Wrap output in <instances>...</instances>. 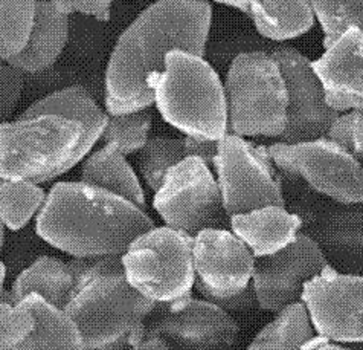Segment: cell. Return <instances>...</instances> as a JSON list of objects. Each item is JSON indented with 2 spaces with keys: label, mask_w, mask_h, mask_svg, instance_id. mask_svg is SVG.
<instances>
[{
  "label": "cell",
  "mask_w": 363,
  "mask_h": 350,
  "mask_svg": "<svg viewBox=\"0 0 363 350\" xmlns=\"http://www.w3.org/2000/svg\"><path fill=\"white\" fill-rule=\"evenodd\" d=\"M328 265L313 237L299 233L294 244L281 251L255 258L252 288L258 307L279 312L299 302L302 288Z\"/></svg>",
  "instance_id": "5bb4252c"
},
{
  "label": "cell",
  "mask_w": 363,
  "mask_h": 350,
  "mask_svg": "<svg viewBox=\"0 0 363 350\" xmlns=\"http://www.w3.org/2000/svg\"><path fill=\"white\" fill-rule=\"evenodd\" d=\"M25 87V75L17 69L0 67V126L9 123L20 103Z\"/></svg>",
  "instance_id": "d6a6232c"
},
{
  "label": "cell",
  "mask_w": 363,
  "mask_h": 350,
  "mask_svg": "<svg viewBox=\"0 0 363 350\" xmlns=\"http://www.w3.org/2000/svg\"><path fill=\"white\" fill-rule=\"evenodd\" d=\"M311 71L325 95L327 106L337 114L363 109V31L350 29L319 58Z\"/></svg>",
  "instance_id": "2e32d148"
},
{
  "label": "cell",
  "mask_w": 363,
  "mask_h": 350,
  "mask_svg": "<svg viewBox=\"0 0 363 350\" xmlns=\"http://www.w3.org/2000/svg\"><path fill=\"white\" fill-rule=\"evenodd\" d=\"M144 335L159 339L168 350H232L240 327L216 305L186 295L156 305L145 322Z\"/></svg>",
  "instance_id": "8fae6325"
},
{
  "label": "cell",
  "mask_w": 363,
  "mask_h": 350,
  "mask_svg": "<svg viewBox=\"0 0 363 350\" xmlns=\"http://www.w3.org/2000/svg\"><path fill=\"white\" fill-rule=\"evenodd\" d=\"M155 226L147 212L83 182H57L35 219L37 236L74 258L123 256Z\"/></svg>",
  "instance_id": "7a4b0ae2"
},
{
  "label": "cell",
  "mask_w": 363,
  "mask_h": 350,
  "mask_svg": "<svg viewBox=\"0 0 363 350\" xmlns=\"http://www.w3.org/2000/svg\"><path fill=\"white\" fill-rule=\"evenodd\" d=\"M184 148L186 158L199 159L200 163H203L211 168L214 164V159L217 155L218 141H208V139H199V138H189L184 136Z\"/></svg>",
  "instance_id": "d590c367"
},
{
  "label": "cell",
  "mask_w": 363,
  "mask_h": 350,
  "mask_svg": "<svg viewBox=\"0 0 363 350\" xmlns=\"http://www.w3.org/2000/svg\"><path fill=\"white\" fill-rule=\"evenodd\" d=\"M0 305L16 306L14 305V300H13V295H11V291H9V289H5V288L0 289Z\"/></svg>",
  "instance_id": "f35d334b"
},
{
  "label": "cell",
  "mask_w": 363,
  "mask_h": 350,
  "mask_svg": "<svg viewBox=\"0 0 363 350\" xmlns=\"http://www.w3.org/2000/svg\"><path fill=\"white\" fill-rule=\"evenodd\" d=\"M225 6L240 9L254 22L257 31L274 42H286L308 33L315 26V16L310 2H255V0H237L220 2Z\"/></svg>",
  "instance_id": "d6986e66"
},
{
  "label": "cell",
  "mask_w": 363,
  "mask_h": 350,
  "mask_svg": "<svg viewBox=\"0 0 363 350\" xmlns=\"http://www.w3.org/2000/svg\"><path fill=\"white\" fill-rule=\"evenodd\" d=\"M304 305L315 334L328 343H362L363 278L327 265L302 288Z\"/></svg>",
  "instance_id": "7c38bea8"
},
{
  "label": "cell",
  "mask_w": 363,
  "mask_h": 350,
  "mask_svg": "<svg viewBox=\"0 0 363 350\" xmlns=\"http://www.w3.org/2000/svg\"><path fill=\"white\" fill-rule=\"evenodd\" d=\"M2 65H4V63H2V62H0V67H2Z\"/></svg>",
  "instance_id": "7bdbcfd3"
},
{
  "label": "cell",
  "mask_w": 363,
  "mask_h": 350,
  "mask_svg": "<svg viewBox=\"0 0 363 350\" xmlns=\"http://www.w3.org/2000/svg\"><path fill=\"white\" fill-rule=\"evenodd\" d=\"M151 126H153V115L150 109L124 115H108L99 143L115 147L124 156L133 155L148 141Z\"/></svg>",
  "instance_id": "4316f807"
},
{
  "label": "cell",
  "mask_w": 363,
  "mask_h": 350,
  "mask_svg": "<svg viewBox=\"0 0 363 350\" xmlns=\"http://www.w3.org/2000/svg\"><path fill=\"white\" fill-rule=\"evenodd\" d=\"M278 172L291 179H302L319 195L344 205L363 201V170L359 159L327 138L315 141L267 147Z\"/></svg>",
  "instance_id": "30bf717a"
},
{
  "label": "cell",
  "mask_w": 363,
  "mask_h": 350,
  "mask_svg": "<svg viewBox=\"0 0 363 350\" xmlns=\"http://www.w3.org/2000/svg\"><path fill=\"white\" fill-rule=\"evenodd\" d=\"M5 278H6V268L2 260H0V289H2L5 285Z\"/></svg>",
  "instance_id": "60d3db41"
},
{
  "label": "cell",
  "mask_w": 363,
  "mask_h": 350,
  "mask_svg": "<svg viewBox=\"0 0 363 350\" xmlns=\"http://www.w3.org/2000/svg\"><path fill=\"white\" fill-rule=\"evenodd\" d=\"M31 314L34 324L13 350H86L75 323L65 311L46 303L38 295H29L18 303Z\"/></svg>",
  "instance_id": "7402d4cb"
},
{
  "label": "cell",
  "mask_w": 363,
  "mask_h": 350,
  "mask_svg": "<svg viewBox=\"0 0 363 350\" xmlns=\"http://www.w3.org/2000/svg\"><path fill=\"white\" fill-rule=\"evenodd\" d=\"M254 266L255 257L229 229H203L193 237L194 288L206 302L243 292Z\"/></svg>",
  "instance_id": "9a60e30c"
},
{
  "label": "cell",
  "mask_w": 363,
  "mask_h": 350,
  "mask_svg": "<svg viewBox=\"0 0 363 350\" xmlns=\"http://www.w3.org/2000/svg\"><path fill=\"white\" fill-rule=\"evenodd\" d=\"M315 20L324 33V49L335 45L350 29H362V0H335V2H310Z\"/></svg>",
  "instance_id": "f1b7e54d"
},
{
  "label": "cell",
  "mask_w": 363,
  "mask_h": 350,
  "mask_svg": "<svg viewBox=\"0 0 363 350\" xmlns=\"http://www.w3.org/2000/svg\"><path fill=\"white\" fill-rule=\"evenodd\" d=\"M35 2H0V62L17 57L33 31Z\"/></svg>",
  "instance_id": "83f0119b"
},
{
  "label": "cell",
  "mask_w": 363,
  "mask_h": 350,
  "mask_svg": "<svg viewBox=\"0 0 363 350\" xmlns=\"http://www.w3.org/2000/svg\"><path fill=\"white\" fill-rule=\"evenodd\" d=\"M301 228V216L277 205L229 217V231L247 246L255 258L272 256L294 244Z\"/></svg>",
  "instance_id": "e0dca14e"
},
{
  "label": "cell",
  "mask_w": 363,
  "mask_h": 350,
  "mask_svg": "<svg viewBox=\"0 0 363 350\" xmlns=\"http://www.w3.org/2000/svg\"><path fill=\"white\" fill-rule=\"evenodd\" d=\"M213 5L205 0H160L148 5L125 31L108 58L104 78L107 115L144 111L155 104V78L173 51L205 57Z\"/></svg>",
  "instance_id": "6da1fadb"
},
{
  "label": "cell",
  "mask_w": 363,
  "mask_h": 350,
  "mask_svg": "<svg viewBox=\"0 0 363 350\" xmlns=\"http://www.w3.org/2000/svg\"><path fill=\"white\" fill-rule=\"evenodd\" d=\"M184 139L150 136L135 156V165L151 192H157L171 168L184 161Z\"/></svg>",
  "instance_id": "cb8c5ba5"
},
{
  "label": "cell",
  "mask_w": 363,
  "mask_h": 350,
  "mask_svg": "<svg viewBox=\"0 0 363 350\" xmlns=\"http://www.w3.org/2000/svg\"><path fill=\"white\" fill-rule=\"evenodd\" d=\"M79 182L123 197L143 212L147 209L145 193L136 172L128 164L127 158L115 147L103 146L90 153L83 163Z\"/></svg>",
  "instance_id": "44dd1931"
},
{
  "label": "cell",
  "mask_w": 363,
  "mask_h": 350,
  "mask_svg": "<svg viewBox=\"0 0 363 350\" xmlns=\"http://www.w3.org/2000/svg\"><path fill=\"white\" fill-rule=\"evenodd\" d=\"M153 208L165 226L189 237L203 229H229L216 176L194 158H185L169 170L155 193Z\"/></svg>",
  "instance_id": "9c48e42d"
},
{
  "label": "cell",
  "mask_w": 363,
  "mask_h": 350,
  "mask_svg": "<svg viewBox=\"0 0 363 350\" xmlns=\"http://www.w3.org/2000/svg\"><path fill=\"white\" fill-rule=\"evenodd\" d=\"M69 40V16L58 2H35V16L28 45L6 65L25 74H37L52 66Z\"/></svg>",
  "instance_id": "ac0fdd59"
},
{
  "label": "cell",
  "mask_w": 363,
  "mask_h": 350,
  "mask_svg": "<svg viewBox=\"0 0 363 350\" xmlns=\"http://www.w3.org/2000/svg\"><path fill=\"white\" fill-rule=\"evenodd\" d=\"M213 165L229 217L269 205L286 207L279 172L267 147L226 135L218 141Z\"/></svg>",
  "instance_id": "ba28073f"
},
{
  "label": "cell",
  "mask_w": 363,
  "mask_h": 350,
  "mask_svg": "<svg viewBox=\"0 0 363 350\" xmlns=\"http://www.w3.org/2000/svg\"><path fill=\"white\" fill-rule=\"evenodd\" d=\"M270 55L281 69L287 91V124L279 143L296 144L325 138L339 114L327 106L310 60L294 46H281Z\"/></svg>",
  "instance_id": "4fadbf2b"
},
{
  "label": "cell",
  "mask_w": 363,
  "mask_h": 350,
  "mask_svg": "<svg viewBox=\"0 0 363 350\" xmlns=\"http://www.w3.org/2000/svg\"><path fill=\"white\" fill-rule=\"evenodd\" d=\"M209 303L216 305L217 307L221 309V311H225L228 314L249 312V311H254V309L258 307V302H257V297L254 292V288H252V283L245 289L243 292H240L235 297L209 300Z\"/></svg>",
  "instance_id": "e575fe53"
},
{
  "label": "cell",
  "mask_w": 363,
  "mask_h": 350,
  "mask_svg": "<svg viewBox=\"0 0 363 350\" xmlns=\"http://www.w3.org/2000/svg\"><path fill=\"white\" fill-rule=\"evenodd\" d=\"M151 89L160 116L185 136L220 141L228 135L223 83L205 57L169 53Z\"/></svg>",
  "instance_id": "277c9868"
},
{
  "label": "cell",
  "mask_w": 363,
  "mask_h": 350,
  "mask_svg": "<svg viewBox=\"0 0 363 350\" xmlns=\"http://www.w3.org/2000/svg\"><path fill=\"white\" fill-rule=\"evenodd\" d=\"M55 115L82 124L90 146H95L103 135L108 115L83 86H69L37 99L17 116V119Z\"/></svg>",
  "instance_id": "ffe728a7"
},
{
  "label": "cell",
  "mask_w": 363,
  "mask_h": 350,
  "mask_svg": "<svg viewBox=\"0 0 363 350\" xmlns=\"http://www.w3.org/2000/svg\"><path fill=\"white\" fill-rule=\"evenodd\" d=\"M34 319L22 306L0 305V350H13L31 332Z\"/></svg>",
  "instance_id": "1f68e13d"
},
{
  "label": "cell",
  "mask_w": 363,
  "mask_h": 350,
  "mask_svg": "<svg viewBox=\"0 0 363 350\" xmlns=\"http://www.w3.org/2000/svg\"><path fill=\"white\" fill-rule=\"evenodd\" d=\"M313 350H351V349L342 347V346H339V344H335V343H328V341H324V343H320L318 347H315Z\"/></svg>",
  "instance_id": "ab89813d"
},
{
  "label": "cell",
  "mask_w": 363,
  "mask_h": 350,
  "mask_svg": "<svg viewBox=\"0 0 363 350\" xmlns=\"http://www.w3.org/2000/svg\"><path fill=\"white\" fill-rule=\"evenodd\" d=\"M228 135L279 138L287 124V91L269 53L238 54L223 84Z\"/></svg>",
  "instance_id": "8992f818"
},
{
  "label": "cell",
  "mask_w": 363,
  "mask_h": 350,
  "mask_svg": "<svg viewBox=\"0 0 363 350\" xmlns=\"http://www.w3.org/2000/svg\"><path fill=\"white\" fill-rule=\"evenodd\" d=\"M362 127H363L362 111L339 114L335 121L331 123L325 138L335 144L340 146L344 150H347L350 155H352L360 161L362 153H363Z\"/></svg>",
  "instance_id": "4dcf8cb0"
},
{
  "label": "cell",
  "mask_w": 363,
  "mask_h": 350,
  "mask_svg": "<svg viewBox=\"0 0 363 350\" xmlns=\"http://www.w3.org/2000/svg\"><path fill=\"white\" fill-rule=\"evenodd\" d=\"M58 5L67 16L79 13L84 16H92L101 20V22H108L113 4L110 0H98V2H58Z\"/></svg>",
  "instance_id": "836d02e7"
},
{
  "label": "cell",
  "mask_w": 363,
  "mask_h": 350,
  "mask_svg": "<svg viewBox=\"0 0 363 350\" xmlns=\"http://www.w3.org/2000/svg\"><path fill=\"white\" fill-rule=\"evenodd\" d=\"M9 291L16 306L29 295H38L50 306L63 311L74 295V280L63 260L40 256L16 277Z\"/></svg>",
  "instance_id": "603a6c76"
},
{
  "label": "cell",
  "mask_w": 363,
  "mask_h": 350,
  "mask_svg": "<svg viewBox=\"0 0 363 350\" xmlns=\"http://www.w3.org/2000/svg\"><path fill=\"white\" fill-rule=\"evenodd\" d=\"M246 350H298L296 347L290 346L279 339H270V338H254V341L249 344Z\"/></svg>",
  "instance_id": "8d00e7d4"
},
{
  "label": "cell",
  "mask_w": 363,
  "mask_h": 350,
  "mask_svg": "<svg viewBox=\"0 0 363 350\" xmlns=\"http://www.w3.org/2000/svg\"><path fill=\"white\" fill-rule=\"evenodd\" d=\"M257 338L279 339L298 350H313L325 341L315 334L308 314L301 302L281 309L277 317L257 334Z\"/></svg>",
  "instance_id": "484cf974"
},
{
  "label": "cell",
  "mask_w": 363,
  "mask_h": 350,
  "mask_svg": "<svg viewBox=\"0 0 363 350\" xmlns=\"http://www.w3.org/2000/svg\"><path fill=\"white\" fill-rule=\"evenodd\" d=\"M86 130L70 119L43 115L0 126V181L35 185L67 173L90 153Z\"/></svg>",
  "instance_id": "3957f363"
},
{
  "label": "cell",
  "mask_w": 363,
  "mask_h": 350,
  "mask_svg": "<svg viewBox=\"0 0 363 350\" xmlns=\"http://www.w3.org/2000/svg\"><path fill=\"white\" fill-rule=\"evenodd\" d=\"M128 350H168V349L164 346V343H160L156 338H144L143 341L138 343L136 346H133Z\"/></svg>",
  "instance_id": "74e56055"
},
{
  "label": "cell",
  "mask_w": 363,
  "mask_h": 350,
  "mask_svg": "<svg viewBox=\"0 0 363 350\" xmlns=\"http://www.w3.org/2000/svg\"><path fill=\"white\" fill-rule=\"evenodd\" d=\"M155 306L124 275H110L78 291L63 311L75 323L86 350H128L145 338V322Z\"/></svg>",
  "instance_id": "5b68a950"
},
{
  "label": "cell",
  "mask_w": 363,
  "mask_h": 350,
  "mask_svg": "<svg viewBox=\"0 0 363 350\" xmlns=\"http://www.w3.org/2000/svg\"><path fill=\"white\" fill-rule=\"evenodd\" d=\"M67 268L74 280V295L98 278L124 275L121 256L77 257L67 262Z\"/></svg>",
  "instance_id": "f546056e"
},
{
  "label": "cell",
  "mask_w": 363,
  "mask_h": 350,
  "mask_svg": "<svg viewBox=\"0 0 363 350\" xmlns=\"http://www.w3.org/2000/svg\"><path fill=\"white\" fill-rule=\"evenodd\" d=\"M4 242H5V226L2 225V222H0V253H2Z\"/></svg>",
  "instance_id": "b9f144b4"
},
{
  "label": "cell",
  "mask_w": 363,
  "mask_h": 350,
  "mask_svg": "<svg viewBox=\"0 0 363 350\" xmlns=\"http://www.w3.org/2000/svg\"><path fill=\"white\" fill-rule=\"evenodd\" d=\"M121 260L127 283L155 305L174 302L193 291V237L176 229L151 228L130 244Z\"/></svg>",
  "instance_id": "52a82bcc"
},
{
  "label": "cell",
  "mask_w": 363,
  "mask_h": 350,
  "mask_svg": "<svg viewBox=\"0 0 363 350\" xmlns=\"http://www.w3.org/2000/svg\"><path fill=\"white\" fill-rule=\"evenodd\" d=\"M46 199L45 190L23 181H0V222L18 231L33 221Z\"/></svg>",
  "instance_id": "d4e9b609"
}]
</instances>
